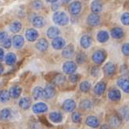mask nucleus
<instances>
[{
	"label": "nucleus",
	"instance_id": "obj_49",
	"mask_svg": "<svg viewBox=\"0 0 129 129\" xmlns=\"http://www.w3.org/2000/svg\"><path fill=\"white\" fill-rule=\"evenodd\" d=\"M58 7H59V4L58 3H55V5H53V7H52V10H56L58 8Z\"/></svg>",
	"mask_w": 129,
	"mask_h": 129
},
{
	"label": "nucleus",
	"instance_id": "obj_17",
	"mask_svg": "<svg viewBox=\"0 0 129 129\" xmlns=\"http://www.w3.org/2000/svg\"><path fill=\"white\" fill-rule=\"evenodd\" d=\"M74 54V47L73 44H69L67 46L64 47L62 51V56L64 58H70Z\"/></svg>",
	"mask_w": 129,
	"mask_h": 129
},
{
	"label": "nucleus",
	"instance_id": "obj_36",
	"mask_svg": "<svg viewBox=\"0 0 129 129\" xmlns=\"http://www.w3.org/2000/svg\"><path fill=\"white\" fill-rule=\"evenodd\" d=\"M90 87H91V85H90V82H87V81H84V82H81L80 86H79L80 90L82 92H83V93L89 92V90H90Z\"/></svg>",
	"mask_w": 129,
	"mask_h": 129
},
{
	"label": "nucleus",
	"instance_id": "obj_23",
	"mask_svg": "<svg viewBox=\"0 0 129 129\" xmlns=\"http://www.w3.org/2000/svg\"><path fill=\"white\" fill-rule=\"evenodd\" d=\"M60 34V30L56 27H50L47 31V36L50 39H55L58 37Z\"/></svg>",
	"mask_w": 129,
	"mask_h": 129
},
{
	"label": "nucleus",
	"instance_id": "obj_24",
	"mask_svg": "<svg viewBox=\"0 0 129 129\" xmlns=\"http://www.w3.org/2000/svg\"><path fill=\"white\" fill-rule=\"evenodd\" d=\"M111 34L114 39H121L124 35V31L121 27H114L111 30Z\"/></svg>",
	"mask_w": 129,
	"mask_h": 129
},
{
	"label": "nucleus",
	"instance_id": "obj_29",
	"mask_svg": "<svg viewBox=\"0 0 129 129\" xmlns=\"http://www.w3.org/2000/svg\"><path fill=\"white\" fill-rule=\"evenodd\" d=\"M16 56L13 52H9L5 56V62L8 66H13L16 62Z\"/></svg>",
	"mask_w": 129,
	"mask_h": 129
},
{
	"label": "nucleus",
	"instance_id": "obj_18",
	"mask_svg": "<svg viewBox=\"0 0 129 129\" xmlns=\"http://www.w3.org/2000/svg\"><path fill=\"white\" fill-rule=\"evenodd\" d=\"M90 9L93 11V13L98 14L103 10V4L99 0H94L90 4Z\"/></svg>",
	"mask_w": 129,
	"mask_h": 129
},
{
	"label": "nucleus",
	"instance_id": "obj_43",
	"mask_svg": "<svg viewBox=\"0 0 129 129\" xmlns=\"http://www.w3.org/2000/svg\"><path fill=\"white\" fill-rule=\"evenodd\" d=\"M33 8L36 10H39L40 8L42 7V3L40 1V0H35L34 3H33Z\"/></svg>",
	"mask_w": 129,
	"mask_h": 129
},
{
	"label": "nucleus",
	"instance_id": "obj_14",
	"mask_svg": "<svg viewBox=\"0 0 129 129\" xmlns=\"http://www.w3.org/2000/svg\"><path fill=\"white\" fill-rule=\"evenodd\" d=\"M86 123L87 126L90 127L92 128H97L99 126V120L96 116L90 115L86 118Z\"/></svg>",
	"mask_w": 129,
	"mask_h": 129
},
{
	"label": "nucleus",
	"instance_id": "obj_16",
	"mask_svg": "<svg viewBox=\"0 0 129 129\" xmlns=\"http://www.w3.org/2000/svg\"><path fill=\"white\" fill-rule=\"evenodd\" d=\"M26 39L28 40V41H35V40L38 38V31L36 29H33V28H29L26 31Z\"/></svg>",
	"mask_w": 129,
	"mask_h": 129
},
{
	"label": "nucleus",
	"instance_id": "obj_28",
	"mask_svg": "<svg viewBox=\"0 0 129 129\" xmlns=\"http://www.w3.org/2000/svg\"><path fill=\"white\" fill-rule=\"evenodd\" d=\"M97 40L100 43H106L109 40V33L106 31H100L97 35Z\"/></svg>",
	"mask_w": 129,
	"mask_h": 129
},
{
	"label": "nucleus",
	"instance_id": "obj_20",
	"mask_svg": "<svg viewBox=\"0 0 129 129\" xmlns=\"http://www.w3.org/2000/svg\"><path fill=\"white\" fill-rule=\"evenodd\" d=\"M9 92V94L11 96V98H13V99H17L19 97V95L21 94V92H22V89L20 86H14L11 87L10 90L8 91Z\"/></svg>",
	"mask_w": 129,
	"mask_h": 129
},
{
	"label": "nucleus",
	"instance_id": "obj_32",
	"mask_svg": "<svg viewBox=\"0 0 129 129\" xmlns=\"http://www.w3.org/2000/svg\"><path fill=\"white\" fill-rule=\"evenodd\" d=\"M120 117L122 119L126 121H129V107L127 106H124L120 109Z\"/></svg>",
	"mask_w": 129,
	"mask_h": 129
},
{
	"label": "nucleus",
	"instance_id": "obj_3",
	"mask_svg": "<svg viewBox=\"0 0 129 129\" xmlns=\"http://www.w3.org/2000/svg\"><path fill=\"white\" fill-rule=\"evenodd\" d=\"M107 54L103 50H97L92 55V60L96 64H101L106 60Z\"/></svg>",
	"mask_w": 129,
	"mask_h": 129
},
{
	"label": "nucleus",
	"instance_id": "obj_2",
	"mask_svg": "<svg viewBox=\"0 0 129 129\" xmlns=\"http://www.w3.org/2000/svg\"><path fill=\"white\" fill-rule=\"evenodd\" d=\"M122 120L119 114H113L108 118V126L111 128H118L122 123Z\"/></svg>",
	"mask_w": 129,
	"mask_h": 129
},
{
	"label": "nucleus",
	"instance_id": "obj_37",
	"mask_svg": "<svg viewBox=\"0 0 129 129\" xmlns=\"http://www.w3.org/2000/svg\"><path fill=\"white\" fill-rule=\"evenodd\" d=\"M66 82V77L63 74H57L53 78V83L56 85H62Z\"/></svg>",
	"mask_w": 129,
	"mask_h": 129
},
{
	"label": "nucleus",
	"instance_id": "obj_38",
	"mask_svg": "<svg viewBox=\"0 0 129 129\" xmlns=\"http://www.w3.org/2000/svg\"><path fill=\"white\" fill-rule=\"evenodd\" d=\"M71 118H72V121L75 123H79L82 121V115H81V114L78 111H75L73 113Z\"/></svg>",
	"mask_w": 129,
	"mask_h": 129
},
{
	"label": "nucleus",
	"instance_id": "obj_31",
	"mask_svg": "<svg viewBox=\"0 0 129 129\" xmlns=\"http://www.w3.org/2000/svg\"><path fill=\"white\" fill-rule=\"evenodd\" d=\"M22 29V23L19 21H15L10 25V30L13 33H18Z\"/></svg>",
	"mask_w": 129,
	"mask_h": 129
},
{
	"label": "nucleus",
	"instance_id": "obj_11",
	"mask_svg": "<svg viewBox=\"0 0 129 129\" xmlns=\"http://www.w3.org/2000/svg\"><path fill=\"white\" fill-rule=\"evenodd\" d=\"M52 45L54 49L60 50L61 48H64V47L66 46V40L61 37H56L52 40Z\"/></svg>",
	"mask_w": 129,
	"mask_h": 129
},
{
	"label": "nucleus",
	"instance_id": "obj_30",
	"mask_svg": "<svg viewBox=\"0 0 129 129\" xmlns=\"http://www.w3.org/2000/svg\"><path fill=\"white\" fill-rule=\"evenodd\" d=\"M44 94V89L40 86H36L32 90V96H33L34 99H39L43 97Z\"/></svg>",
	"mask_w": 129,
	"mask_h": 129
},
{
	"label": "nucleus",
	"instance_id": "obj_50",
	"mask_svg": "<svg viewBox=\"0 0 129 129\" xmlns=\"http://www.w3.org/2000/svg\"><path fill=\"white\" fill-rule=\"evenodd\" d=\"M46 1L48 2V3H56L58 1V0H46Z\"/></svg>",
	"mask_w": 129,
	"mask_h": 129
},
{
	"label": "nucleus",
	"instance_id": "obj_42",
	"mask_svg": "<svg viewBox=\"0 0 129 129\" xmlns=\"http://www.w3.org/2000/svg\"><path fill=\"white\" fill-rule=\"evenodd\" d=\"M99 72H100L99 67V66H94V67H93L92 70H91V74H92V76H94V77H98L99 74Z\"/></svg>",
	"mask_w": 129,
	"mask_h": 129
},
{
	"label": "nucleus",
	"instance_id": "obj_8",
	"mask_svg": "<svg viewBox=\"0 0 129 129\" xmlns=\"http://www.w3.org/2000/svg\"><path fill=\"white\" fill-rule=\"evenodd\" d=\"M100 22H101V19H100V16L98 14L92 13V14H90L88 15L87 23L90 26H92V27L98 26L100 23Z\"/></svg>",
	"mask_w": 129,
	"mask_h": 129
},
{
	"label": "nucleus",
	"instance_id": "obj_6",
	"mask_svg": "<svg viewBox=\"0 0 129 129\" xmlns=\"http://www.w3.org/2000/svg\"><path fill=\"white\" fill-rule=\"evenodd\" d=\"M70 13L73 15H78L82 11V3L79 1H74L70 3L69 7Z\"/></svg>",
	"mask_w": 129,
	"mask_h": 129
},
{
	"label": "nucleus",
	"instance_id": "obj_27",
	"mask_svg": "<svg viewBox=\"0 0 129 129\" xmlns=\"http://www.w3.org/2000/svg\"><path fill=\"white\" fill-rule=\"evenodd\" d=\"M19 107L22 109H23V110H27V109L31 107V101L29 98H27V97H24V98H22L19 100Z\"/></svg>",
	"mask_w": 129,
	"mask_h": 129
},
{
	"label": "nucleus",
	"instance_id": "obj_40",
	"mask_svg": "<svg viewBox=\"0 0 129 129\" xmlns=\"http://www.w3.org/2000/svg\"><path fill=\"white\" fill-rule=\"evenodd\" d=\"M121 22L123 23L124 25H129V13L128 12H125L121 16Z\"/></svg>",
	"mask_w": 129,
	"mask_h": 129
},
{
	"label": "nucleus",
	"instance_id": "obj_4",
	"mask_svg": "<svg viewBox=\"0 0 129 129\" xmlns=\"http://www.w3.org/2000/svg\"><path fill=\"white\" fill-rule=\"evenodd\" d=\"M77 64L74 61H72V60H70V61H66L64 62L63 64L62 70L64 71V73H66V74H74V72L77 70Z\"/></svg>",
	"mask_w": 129,
	"mask_h": 129
},
{
	"label": "nucleus",
	"instance_id": "obj_44",
	"mask_svg": "<svg viewBox=\"0 0 129 129\" xmlns=\"http://www.w3.org/2000/svg\"><path fill=\"white\" fill-rule=\"evenodd\" d=\"M11 44H12V42H11V40L10 38H7L5 41H4L3 43H2L3 48H9L11 46Z\"/></svg>",
	"mask_w": 129,
	"mask_h": 129
},
{
	"label": "nucleus",
	"instance_id": "obj_39",
	"mask_svg": "<svg viewBox=\"0 0 129 129\" xmlns=\"http://www.w3.org/2000/svg\"><path fill=\"white\" fill-rule=\"evenodd\" d=\"M76 58H77V62L78 64H83L86 62V55L83 53V52H80L77 54Z\"/></svg>",
	"mask_w": 129,
	"mask_h": 129
},
{
	"label": "nucleus",
	"instance_id": "obj_34",
	"mask_svg": "<svg viewBox=\"0 0 129 129\" xmlns=\"http://www.w3.org/2000/svg\"><path fill=\"white\" fill-rule=\"evenodd\" d=\"M11 111L9 108H4L0 111V119L3 120H7L11 117Z\"/></svg>",
	"mask_w": 129,
	"mask_h": 129
},
{
	"label": "nucleus",
	"instance_id": "obj_19",
	"mask_svg": "<svg viewBox=\"0 0 129 129\" xmlns=\"http://www.w3.org/2000/svg\"><path fill=\"white\" fill-rule=\"evenodd\" d=\"M12 42H13V46L15 48H18V49H19V48H21L23 46L24 38L20 35H15L13 37Z\"/></svg>",
	"mask_w": 129,
	"mask_h": 129
},
{
	"label": "nucleus",
	"instance_id": "obj_21",
	"mask_svg": "<svg viewBox=\"0 0 129 129\" xmlns=\"http://www.w3.org/2000/svg\"><path fill=\"white\" fill-rule=\"evenodd\" d=\"M36 48H37L39 51L44 52V51L47 50V48L48 47V41L45 39L41 38V39L38 40V41L36 42Z\"/></svg>",
	"mask_w": 129,
	"mask_h": 129
},
{
	"label": "nucleus",
	"instance_id": "obj_33",
	"mask_svg": "<svg viewBox=\"0 0 129 129\" xmlns=\"http://www.w3.org/2000/svg\"><path fill=\"white\" fill-rule=\"evenodd\" d=\"M80 107L83 110H90L93 107V103L89 99H83L80 103Z\"/></svg>",
	"mask_w": 129,
	"mask_h": 129
},
{
	"label": "nucleus",
	"instance_id": "obj_9",
	"mask_svg": "<svg viewBox=\"0 0 129 129\" xmlns=\"http://www.w3.org/2000/svg\"><path fill=\"white\" fill-rule=\"evenodd\" d=\"M117 85L122 89V90L125 93H129V78H120L117 80Z\"/></svg>",
	"mask_w": 129,
	"mask_h": 129
},
{
	"label": "nucleus",
	"instance_id": "obj_22",
	"mask_svg": "<svg viewBox=\"0 0 129 129\" xmlns=\"http://www.w3.org/2000/svg\"><path fill=\"white\" fill-rule=\"evenodd\" d=\"M91 43H92V39L90 36H89L87 35L82 36L80 40V44L83 48H88L91 45Z\"/></svg>",
	"mask_w": 129,
	"mask_h": 129
},
{
	"label": "nucleus",
	"instance_id": "obj_15",
	"mask_svg": "<svg viewBox=\"0 0 129 129\" xmlns=\"http://www.w3.org/2000/svg\"><path fill=\"white\" fill-rule=\"evenodd\" d=\"M76 108V103L73 99H66L63 103V109L67 112H72Z\"/></svg>",
	"mask_w": 129,
	"mask_h": 129
},
{
	"label": "nucleus",
	"instance_id": "obj_5",
	"mask_svg": "<svg viewBox=\"0 0 129 129\" xmlns=\"http://www.w3.org/2000/svg\"><path fill=\"white\" fill-rule=\"evenodd\" d=\"M116 66L113 62H107L103 67V73L108 78H111L115 74Z\"/></svg>",
	"mask_w": 129,
	"mask_h": 129
},
{
	"label": "nucleus",
	"instance_id": "obj_52",
	"mask_svg": "<svg viewBox=\"0 0 129 129\" xmlns=\"http://www.w3.org/2000/svg\"><path fill=\"white\" fill-rule=\"evenodd\" d=\"M62 1H63L64 3H69V2H70L71 0H62Z\"/></svg>",
	"mask_w": 129,
	"mask_h": 129
},
{
	"label": "nucleus",
	"instance_id": "obj_48",
	"mask_svg": "<svg viewBox=\"0 0 129 129\" xmlns=\"http://www.w3.org/2000/svg\"><path fill=\"white\" fill-rule=\"evenodd\" d=\"M100 129H110V127H109L107 124H103L101 126Z\"/></svg>",
	"mask_w": 129,
	"mask_h": 129
},
{
	"label": "nucleus",
	"instance_id": "obj_35",
	"mask_svg": "<svg viewBox=\"0 0 129 129\" xmlns=\"http://www.w3.org/2000/svg\"><path fill=\"white\" fill-rule=\"evenodd\" d=\"M10 99H11V96L9 94V92L7 90H0V101H1L2 103H7L10 100Z\"/></svg>",
	"mask_w": 129,
	"mask_h": 129
},
{
	"label": "nucleus",
	"instance_id": "obj_10",
	"mask_svg": "<svg viewBox=\"0 0 129 129\" xmlns=\"http://www.w3.org/2000/svg\"><path fill=\"white\" fill-rule=\"evenodd\" d=\"M55 87L52 84H48L46 86V87L44 90V94L43 97H44L45 99H51L54 96L55 94Z\"/></svg>",
	"mask_w": 129,
	"mask_h": 129
},
{
	"label": "nucleus",
	"instance_id": "obj_13",
	"mask_svg": "<svg viewBox=\"0 0 129 129\" xmlns=\"http://www.w3.org/2000/svg\"><path fill=\"white\" fill-rule=\"evenodd\" d=\"M107 89V84L104 82H99L94 87V92L96 95H102Z\"/></svg>",
	"mask_w": 129,
	"mask_h": 129
},
{
	"label": "nucleus",
	"instance_id": "obj_45",
	"mask_svg": "<svg viewBox=\"0 0 129 129\" xmlns=\"http://www.w3.org/2000/svg\"><path fill=\"white\" fill-rule=\"evenodd\" d=\"M79 80V76L77 74H71L70 76V82L72 83H76Z\"/></svg>",
	"mask_w": 129,
	"mask_h": 129
},
{
	"label": "nucleus",
	"instance_id": "obj_7",
	"mask_svg": "<svg viewBox=\"0 0 129 129\" xmlns=\"http://www.w3.org/2000/svg\"><path fill=\"white\" fill-rule=\"evenodd\" d=\"M108 99L112 102H119L121 99V92L119 90L115 88H112L108 91Z\"/></svg>",
	"mask_w": 129,
	"mask_h": 129
},
{
	"label": "nucleus",
	"instance_id": "obj_41",
	"mask_svg": "<svg viewBox=\"0 0 129 129\" xmlns=\"http://www.w3.org/2000/svg\"><path fill=\"white\" fill-rule=\"evenodd\" d=\"M121 50H122V52L123 55L129 56V43H125L122 46Z\"/></svg>",
	"mask_w": 129,
	"mask_h": 129
},
{
	"label": "nucleus",
	"instance_id": "obj_25",
	"mask_svg": "<svg viewBox=\"0 0 129 129\" xmlns=\"http://www.w3.org/2000/svg\"><path fill=\"white\" fill-rule=\"evenodd\" d=\"M49 119L52 123H58L63 119V116L60 112H51L49 114Z\"/></svg>",
	"mask_w": 129,
	"mask_h": 129
},
{
	"label": "nucleus",
	"instance_id": "obj_51",
	"mask_svg": "<svg viewBox=\"0 0 129 129\" xmlns=\"http://www.w3.org/2000/svg\"><path fill=\"white\" fill-rule=\"evenodd\" d=\"M3 72V67L2 64H0V74H1Z\"/></svg>",
	"mask_w": 129,
	"mask_h": 129
},
{
	"label": "nucleus",
	"instance_id": "obj_47",
	"mask_svg": "<svg viewBox=\"0 0 129 129\" xmlns=\"http://www.w3.org/2000/svg\"><path fill=\"white\" fill-rule=\"evenodd\" d=\"M3 58H4V51L2 48H0V61L3 60Z\"/></svg>",
	"mask_w": 129,
	"mask_h": 129
},
{
	"label": "nucleus",
	"instance_id": "obj_1",
	"mask_svg": "<svg viewBox=\"0 0 129 129\" xmlns=\"http://www.w3.org/2000/svg\"><path fill=\"white\" fill-rule=\"evenodd\" d=\"M52 20L53 22L57 24V25L64 26L66 25L69 23V16L67 15L66 13L62 11H57L55 12L53 16H52Z\"/></svg>",
	"mask_w": 129,
	"mask_h": 129
},
{
	"label": "nucleus",
	"instance_id": "obj_26",
	"mask_svg": "<svg viewBox=\"0 0 129 129\" xmlns=\"http://www.w3.org/2000/svg\"><path fill=\"white\" fill-rule=\"evenodd\" d=\"M32 24H33L34 27L40 28L44 27V25L45 24V21H44V19L42 16H36L32 19Z\"/></svg>",
	"mask_w": 129,
	"mask_h": 129
},
{
	"label": "nucleus",
	"instance_id": "obj_12",
	"mask_svg": "<svg viewBox=\"0 0 129 129\" xmlns=\"http://www.w3.org/2000/svg\"><path fill=\"white\" fill-rule=\"evenodd\" d=\"M32 111H33V112L36 113V114L46 112L48 111V106L44 103H37L33 105Z\"/></svg>",
	"mask_w": 129,
	"mask_h": 129
},
{
	"label": "nucleus",
	"instance_id": "obj_46",
	"mask_svg": "<svg viewBox=\"0 0 129 129\" xmlns=\"http://www.w3.org/2000/svg\"><path fill=\"white\" fill-rule=\"evenodd\" d=\"M7 39V32L3 31L0 33V43H3Z\"/></svg>",
	"mask_w": 129,
	"mask_h": 129
}]
</instances>
